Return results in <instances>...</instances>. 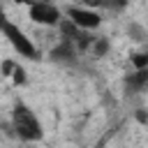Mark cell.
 I'll list each match as a JSON object with an SVG mask.
<instances>
[{
  "instance_id": "7a4b0ae2",
  "label": "cell",
  "mask_w": 148,
  "mask_h": 148,
  "mask_svg": "<svg viewBox=\"0 0 148 148\" xmlns=\"http://www.w3.org/2000/svg\"><path fill=\"white\" fill-rule=\"evenodd\" d=\"M0 32L7 37V42L12 44V49L21 56V58H28V60H39V49L32 44V39L14 23V21H9L5 14H2V9H0Z\"/></svg>"
},
{
  "instance_id": "52a82bcc",
  "label": "cell",
  "mask_w": 148,
  "mask_h": 148,
  "mask_svg": "<svg viewBox=\"0 0 148 148\" xmlns=\"http://www.w3.org/2000/svg\"><path fill=\"white\" fill-rule=\"evenodd\" d=\"M56 28L60 30V37H62V39H72V42H74V39L81 35V28H79L72 18H67V16H60V21L56 23Z\"/></svg>"
},
{
  "instance_id": "4fadbf2b",
  "label": "cell",
  "mask_w": 148,
  "mask_h": 148,
  "mask_svg": "<svg viewBox=\"0 0 148 148\" xmlns=\"http://www.w3.org/2000/svg\"><path fill=\"white\" fill-rule=\"evenodd\" d=\"M127 5L130 0H109V9H116V12H123Z\"/></svg>"
},
{
  "instance_id": "ba28073f",
  "label": "cell",
  "mask_w": 148,
  "mask_h": 148,
  "mask_svg": "<svg viewBox=\"0 0 148 148\" xmlns=\"http://www.w3.org/2000/svg\"><path fill=\"white\" fill-rule=\"evenodd\" d=\"M125 83L130 86V90L141 92V90L148 86V67H146V69H134V72L125 79Z\"/></svg>"
},
{
  "instance_id": "9c48e42d",
  "label": "cell",
  "mask_w": 148,
  "mask_h": 148,
  "mask_svg": "<svg viewBox=\"0 0 148 148\" xmlns=\"http://www.w3.org/2000/svg\"><path fill=\"white\" fill-rule=\"evenodd\" d=\"M109 49H111L109 37H95V39H92V44L88 46V51L92 53V58H104V56L109 53Z\"/></svg>"
},
{
  "instance_id": "7c38bea8",
  "label": "cell",
  "mask_w": 148,
  "mask_h": 148,
  "mask_svg": "<svg viewBox=\"0 0 148 148\" xmlns=\"http://www.w3.org/2000/svg\"><path fill=\"white\" fill-rule=\"evenodd\" d=\"M83 7H90V9H99V7H109V0H81Z\"/></svg>"
},
{
  "instance_id": "5b68a950",
  "label": "cell",
  "mask_w": 148,
  "mask_h": 148,
  "mask_svg": "<svg viewBox=\"0 0 148 148\" xmlns=\"http://www.w3.org/2000/svg\"><path fill=\"white\" fill-rule=\"evenodd\" d=\"M76 46H74V42L72 39H62L60 37V42L51 49V60H56V62H60V65H74L76 62Z\"/></svg>"
},
{
  "instance_id": "8fae6325",
  "label": "cell",
  "mask_w": 148,
  "mask_h": 148,
  "mask_svg": "<svg viewBox=\"0 0 148 148\" xmlns=\"http://www.w3.org/2000/svg\"><path fill=\"white\" fill-rule=\"evenodd\" d=\"M130 62H132L134 69H146V67H148V53H146V51H139V53H134V56L130 58Z\"/></svg>"
},
{
  "instance_id": "8992f818",
  "label": "cell",
  "mask_w": 148,
  "mask_h": 148,
  "mask_svg": "<svg viewBox=\"0 0 148 148\" xmlns=\"http://www.w3.org/2000/svg\"><path fill=\"white\" fill-rule=\"evenodd\" d=\"M0 74L7 76V79H12L14 86H25V83H28V72H25V67L18 65L16 60H9V58L2 60V62H0Z\"/></svg>"
},
{
  "instance_id": "9a60e30c",
  "label": "cell",
  "mask_w": 148,
  "mask_h": 148,
  "mask_svg": "<svg viewBox=\"0 0 148 148\" xmlns=\"http://www.w3.org/2000/svg\"><path fill=\"white\" fill-rule=\"evenodd\" d=\"M14 2H18V5H23V2H28V0H14Z\"/></svg>"
},
{
  "instance_id": "5bb4252c",
  "label": "cell",
  "mask_w": 148,
  "mask_h": 148,
  "mask_svg": "<svg viewBox=\"0 0 148 148\" xmlns=\"http://www.w3.org/2000/svg\"><path fill=\"white\" fill-rule=\"evenodd\" d=\"M134 118H136V120H139L141 125H148V116H146V109H136Z\"/></svg>"
},
{
  "instance_id": "277c9868",
  "label": "cell",
  "mask_w": 148,
  "mask_h": 148,
  "mask_svg": "<svg viewBox=\"0 0 148 148\" xmlns=\"http://www.w3.org/2000/svg\"><path fill=\"white\" fill-rule=\"evenodd\" d=\"M67 18H72L81 30H97L102 25V16L97 9H90V7H67Z\"/></svg>"
},
{
  "instance_id": "30bf717a",
  "label": "cell",
  "mask_w": 148,
  "mask_h": 148,
  "mask_svg": "<svg viewBox=\"0 0 148 148\" xmlns=\"http://www.w3.org/2000/svg\"><path fill=\"white\" fill-rule=\"evenodd\" d=\"M127 35H130V39H132V42H136V44H143V42H146V37H148L146 28H143L141 23H136V21H132V23L127 25Z\"/></svg>"
},
{
  "instance_id": "2e32d148",
  "label": "cell",
  "mask_w": 148,
  "mask_h": 148,
  "mask_svg": "<svg viewBox=\"0 0 148 148\" xmlns=\"http://www.w3.org/2000/svg\"><path fill=\"white\" fill-rule=\"evenodd\" d=\"M130 2H132V0H130Z\"/></svg>"
},
{
  "instance_id": "3957f363",
  "label": "cell",
  "mask_w": 148,
  "mask_h": 148,
  "mask_svg": "<svg viewBox=\"0 0 148 148\" xmlns=\"http://www.w3.org/2000/svg\"><path fill=\"white\" fill-rule=\"evenodd\" d=\"M28 16H30L32 23L51 28V25H56L60 21L62 12H60V7H56L49 0H30L28 2Z\"/></svg>"
},
{
  "instance_id": "6da1fadb",
  "label": "cell",
  "mask_w": 148,
  "mask_h": 148,
  "mask_svg": "<svg viewBox=\"0 0 148 148\" xmlns=\"http://www.w3.org/2000/svg\"><path fill=\"white\" fill-rule=\"evenodd\" d=\"M12 130L21 141H30V143L42 141V136H44V127H42L39 118L23 102H16L12 109Z\"/></svg>"
}]
</instances>
